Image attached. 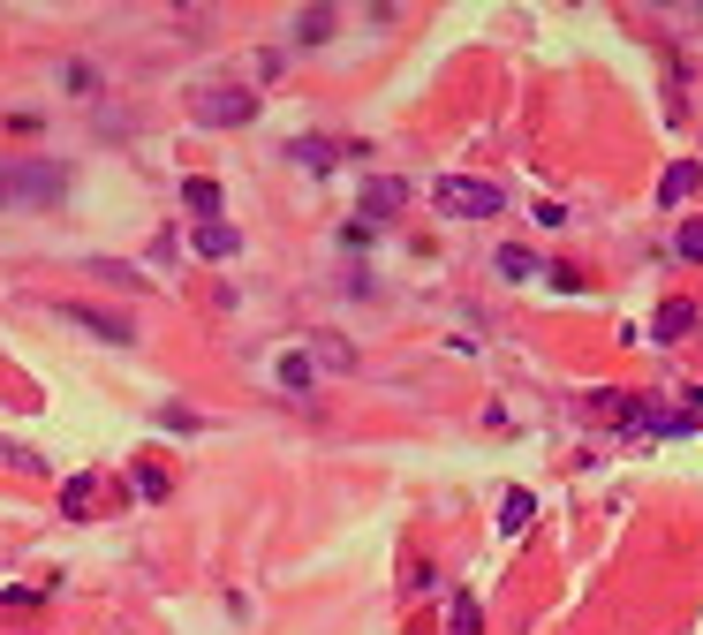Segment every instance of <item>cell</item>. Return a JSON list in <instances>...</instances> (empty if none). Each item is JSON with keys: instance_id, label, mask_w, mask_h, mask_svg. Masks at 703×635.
I'll use <instances>...</instances> for the list:
<instances>
[{"instance_id": "obj_1", "label": "cell", "mask_w": 703, "mask_h": 635, "mask_svg": "<svg viewBox=\"0 0 703 635\" xmlns=\"http://www.w3.org/2000/svg\"><path fill=\"white\" fill-rule=\"evenodd\" d=\"M69 167H46V159H23V167H0V212L8 205H61Z\"/></svg>"}, {"instance_id": "obj_2", "label": "cell", "mask_w": 703, "mask_h": 635, "mask_svg": "<svg viewBox=\"0 0 703 635\" xmlns=\"http://www.w3.org/2000/svg\"><path fill=\"white\" fill-rule=\"evenodd\" d=\"M189 114L205 121V129H242V121H258V91H242V84H212L189 99Z\"/></svg>"}, {"instance_id": "obj_3", "label": "cell", "mask_w": 703, "mask_h": 635, "mask_svg": "<svg viewBox=\"0 0 703 635\" xmlns=\"http://www.w3.org/2000/svg\"><path fill=\"white\" fill-rule=\"evenodd\" d=\"M431 205H439L446 220H492V212H499V189H492V182H469V174H454V182L431 189Z\"/></svg>"}, {"instance_id": "obj_4", "label": "cell", "mask_w": 703, "mask_h": 635, "mask_svg": "<svg viewBox=\"0 0 703 635\" xmlns=\"http://www.w3.org/2000/svg\"><path fill=\"white\" fill-rule=\"evenodd\" d=\"M61 318H69V326H84V333H99V341H114V348L137 341V318H121V310H99V303H61Z\"/></svg>"}, {"instance_id": "obj_5", "label": "cell", "mask_w": 703, "mask_h": 635, "mask_svg": "<svg viewBox=\"0 0 703 635\" xmlns=\"http://www.w3.org/2000/svg\"><path fill=\"white\" fill-rule=\"evenodd\" d=\"M409 205V182H394V174H378V182H363V220H386V212H401Z\"/></svg>"}, {"instance_id": "obj_6", "label": "cell", "mask_w": 703, "mask_h": 635, "mask_svg": "<svg viewBox=\"0 0 703 635\" xmlns=\"http://www.w3.org/2000/svg\"><path fill=\"white\" fill-rule=\"evenodd\" d=\"M273 378L288 386V394H310V378H318V363H310V348H280V356H273Z\"/></svg>"}, {"instance_id": "obj_7", "label": "cell", "mask_w": 703, "mask_h": 635, "mask_svg": "<svg viewBox=\"0 0 703 635\" xmlns=\"http://www.w3.org/2000/svg\"><path fill=\"white\" fill-rule=\"evenodd\" d=\"M696 182H703L696 159H673V167L658 174V205H688V189H696Z\"/></svg>"}, {"instance_id": "obj_8", "label": "cell", "mask_w": 703, "mask_h": 635, "mask_svg": "<svg viewBox=\"0 0 703 635\" xmlns=\"http://www.w3.org/2000/svg\"><path fill=\"white\" fill-rule=\"evenodd\" d=\"M182 205L197 212V227L220 220V182H212V174H189V182H182Z\"/></svg>"}, {"instance_id": "obj_9", "label": "cell", "mask_w": 703, "mask_h": 635, "mask_svg": "<svg viewBox=\"0 0 703 635\" xmlns=\"http://www.w3.org/2000/svg\"><path fill=\"white\" fill-rule=\"evenodd\" d=\"M235 250H242V235H235L227 220H205V227H197V258L220 265V258H235Z\"/></svg>"}, {"instance_id": "obj_10", "label": "cell", "mask_w": 703, "mask_h": 635, "mask_svg": "<svg viewBox=\"0 0 703 635\" xmlns=\"http://www.w3.org/2000/svg\"><path fill=\"white\" fill-rule=\"evenodd\" d=\"M681 333H696V303L673 295V303H658V341H681Z\"/></svg>"}, {"instance_id": "obj_11", "label": "cell", "mask_w": 703, "mask_h": 635, "mask_svg": "<svg viewBox=\"0 0 703 635\" xmlns=\"http://www.w3.org/2000/svg\"><path fill=\"white\" fill-rule=\"evenodd\" d=\"M310 363H326V371H356V341H341V333H318V341H310Z\"/></svg>"}, {"instance_id": "obj_12", "label": "cell", "mask_w": 703, "mask_h": 635, "mask_svg": "<svg viewBox=\"0 0 703 635\" xmlns=\"http://www.w3.org/2000/svg\"><path fill=\"white\" fill-rule=\"evenodd\" d=\"M530 515H537V492H507V507H499V530H507V537L530 530Z\"/></svg>"}, {"instance_id": "obj_13", "label": "cell", "mask_w": 703, "mask_h": 635, "mask_svg": "<svg viewBox=\"0 0 703 635\" xmlns=\"http://www.w3.org/2000/svg\"><path fill=\"white\" fill-rule=\"evenodd\" d=\"M295 159H303L310 174H326L333 159H341V144H326V137H303V144H295Z\"/></svg>"}, {"instance_id": "obj_14", "label": "cell", "mask_w": 703, "mask_h": 635, "mask_svg": "<svg viewBox=\"0 0 703 635\" xmlns=\"http://www.w3.org/2000/svg\"><path fill=\"white\" fill-rule=\"evenodd\" d=\"M673 258L703 265V220H681V235H673Z\"/></svg>"}, {"instance_id": "obj_15", "label": "cell", "mask_w": 703, "mask_h": 635, "mask_svg": "<svg viewBox=\"0 0 703 635\" xmlns=\"http://www.w3.org/2000/svg\"><path fill=\"white\" fill-rule=\"evenodd\" d=\"M318 38H333V16H326V8H310V16L295 23V46H318Z\"/></svg>"}, {"instance_id": "obj_16", "label": "cell", "mask_w": 703, "mask_h": 635, "mask_svg": "<svg viewBox=\"0 0 703 635\" xmlns=\"http://www.w3.org/2000/svg\"><path fill=\"white\" fill-rule=\"evenodd\" d=\"M484 628V613H477V598H454V628L446 635H477Z\"/></svg>"}, {"instance_id": "obj_17", "label": "cell", "mask_w": 703, "mask_h": 635, "mask_svg": "<svg viewBox=\"0 0 703 635\" xmlns=\"http://www.w3.org/2000/svg\"><path fill=\"white\" fill-rule=\"evenodd\" d=\"M137 492L144 499H167V469H159V462H137Z\"/></svg>"}, {"instance_id": "obj_18", "label": "cell", "mask_w": 703, "mask_h": 635, "mask_svg": "<svg viewBox=\"0 0 703 635\" xmlns=\"http://www.w3.org/2000/svg\"><path fill=\"white\" fill-rule=\"evenodd\" d=\"M499 273H507V280H530L537 258H530V250H499Z\"/></svg>"}, {"instance_id": "obj_19", "label": "cell", "mask_w": 703, "mask_h": 635, "mask_svg": "<svg viewBox=\"0 0 703 635\" xmlns=\"http://www.w3.org/2000/svg\"><path fill=\"white\" fill-rule=\"evenodd\" d=\"M61 507H69V515H91V477H76V484H69V499H61Z\"/></svg>"}, {"instance_id": "obj_20", "label": "cell", "mask_w": 703, "mask_h": 635, "mask_svg": "<svg viewBox=\"0 0 703 635\" xmlns=\"http://www.w3.org/2000/svg\"><path fill=\"white\" fill-rule=\"evenodd\" d=\"M69 91H99V69L91 61H69Z\"/></svg>"}, {"instance_id": "obj_21", "label": "cell", "mask_w": 703, "mask_h": 635, "mask_svg": "<svg viewBox=\"0 0 703 635\" xmlns=\"http://www.w3.org/2000/svg\"><path fill=\"white\" fill-rule=\"evenodd\" d=\"M681 416H688V424L703 431V386H688V394H681Z\"/></svg>"}]
</instances>
